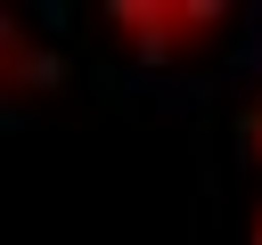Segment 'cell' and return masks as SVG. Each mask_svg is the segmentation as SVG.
<instances>
[{
    "instance_id": "277c9868",
    "label": "cell",
    "mask_w": 262,
    "mask_h": 245,
    "mask_svg": "<svg viewBox=\"0 0 262 245\" xmlns=\"http://www.w3.org/2000/svg\"><path fill=\"white\" fill-rule=\"evenodd\" d=\"M254 245H262V204H254Z\"/></svg>"
},
{
    "instance_id": "6da1fadb",
    "label": "cell",
    "mask_w": 262,
    "mask_h": 245,
    "mask_svg": "<svg viewBox=\"0 0 262 245\" xmlns=\"http://www.w3.org/2000/svg\"><path fill=\"white\" fill-rule=\"evenodd\" d=\"M106 33L139 65H188L229 33V8L221 0H123V8H106Z\"/></svg>"
},
{
    "instance_id": "3957f363",
    "label": "cell",
    "mask_w": 262,
    "mask_h": 245,
    "mask_svg": "<svg viewBox=\"0 0 262 245\" xmlns=\"http://www.w3.org/2000/svg\"><path fill=\"white\" fill-rule=\"evenodd\" d=\"M237 139H246V155H254V172H262V98H246V114H237Z\"/></svg>"
},
{
    "instance_id": "7a4b0ae2",
    "label": "cell",
    "mask_w": 262,
    "mask_h": 245,
    "mask_svg": "<svg viewBox=\"0 0 262 245\" xmlns=\"http://www.w3.org/2000/svg\"><path fill=\"white\" fill-rule=\"evenodd\" d=\"M66 82V57L25 24V16H8L0 8V106H25V98H49Z\"/></svg>"
}]
</instances>
